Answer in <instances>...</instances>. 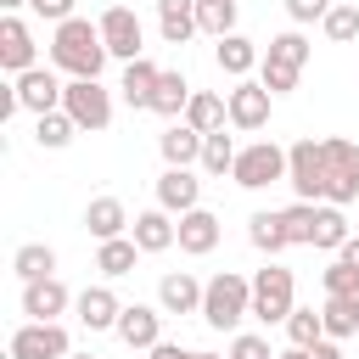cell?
I'll use <instances>...</instances> for the list:
<instances>
[{"label":"cell","instance_id":"3","mask_svg":"<svg viewBox=\"0 0 359 359\" xmlns=\"http://www.w3.org/2000/svg\"><path fill=\"white\" fill-rule=\"evenodd\" d=\"M292 309H297V280H292L286 264L269 258V264L252 275V320H258V325H286Z\"/></svg>","mask_w":359,"mask_h":359},{"label":"cell","instance_id":"9","mask_svg":"<svg viewBox=\"0 0 359 359\" xmlns=\"http://www.w3.org/2000/svg\"><path fill=\"white\" fill-rule=\"evenodd\" d=\"M224 101H230V129H241V135H258L269 123V107H275L264 79H236V90H224Z\"/></svg>","mask_w":359,"mask_h":359},{"label":"cell","instance_id":"41","mask_svg":"<svg viewBox=\"0 0 359 359\" xmlns=\"http://www.w3.org/2000/svg\"><path fill=\"white\" fill-rule=\"evenodd\" d=\"M230 359H275V348H269V337H258V331H236V337H230Z\"/></svg>","mask_w":359,"mask_h":359},{"label":"cell","instance_id":"16","mask_svg":"<svg viewBox=\"0 0 359 359\" xmlns=\"http://www.w3.org/2000/svg\"><path fill=\"white\" fill-rule=\"evenodd\" d=\"M67 309H73V292H67L56 275L22 280V314H28V320H62Z\"/></svg>","mask_w":359,"mask_h":359},{"label":"cell","instance_id":"6","mask_svg":"<svg viewBox=\"0 0 359 359\" xmlns=\"http://www.w3.org/2000/svg\"><path fill=\"white\" fill-rule=\"evenodd\" d=\"M230 180H236L241 191L280 185V180H286V146H275V140H252V146H241V151H236Z\"/></svg>","mask_w":359,"mask_h":359},{"label":"cell","instance_id":"13","mask_svg":"<svg viewBox=\"0 0 359 359\" xmlns=\"http://www.w3.org/2000/svg\"><path fill=\"white\" fill-rule=\"evenodd\" d=\"M0 67L17 79V73H28V67H39V45H34V28L17 17V11H6L0 17Z\"/></svg>","mask_w":359,"mask_h":359},{"label":"cell","instance_id":"17","mask_svg":"<svg viewBox=\"0 0 359 359\" xmlns=\"http://www.w3.org/2000/svg\"><path fill=\"white\" fill-rule=\"evenodd\" d=\"M202 140H208L202 129H191L185 118H174V123L157 135V151H163L168 168H196V163H202Z\"/></svg>","mask_w":359,"mask_h":359},{"label":"cell","instance_id":"31","mask_svg":"<svg viewBox=\"0 0 359 359\" xmlns=\"http://www.w3.org/2000/svg\"><path fill=\"white\" fill-rule=\"evenodd\" d=\"M11 269H17L22 280H45V275H56V247H45V241H22V247L11 252Z\"/></svg>","mask_w":359,"mask_h":359},{"label":"cell","instance_id":"20","mask_svg":"<svg viewBox=\"0 0 359 359\" xmlns=\"http://www.w3.org/2000/svg\"><path fill=\"white\" fill-rule=\"evenodd\" d=\"M129 236L140 241V252H168V247L180 241V219H174L168 208H146V213H135Z\"/></svg>","mask_w":359,"mask_h":359},{"label":"cell","instance_id":"43","mask_svg":"<svg viewBox=\"0 0 359 359\" xmlns=\"http://www.w3.org/2000/svg\"><path fill=\"white\" fill-rule=\"evenodd\" d=\"M73 6H79V0H28V11L45 17V22H67V17H79Z\"/></svg>","mask_w":359,"mask_h":359},{"label":"cell","instance_id":"45","mask_svg":"<svg viewBox=\"0 0 359 359\" xmlns=\"http://www.w3.org/2000/svg\"><path fill=\"white\" fill-rule=\"evenodd\" d=\"M151 359H196V348H180V342H157Z\"/></svg>","mask_w":359,"mask_h":359},{"label":"cell","instance_id":"25","mask_svg":"<svg viewBox=\"0 0 359 359\" xmlns=\"http://www.w3.org/2000/svg\"><path fill=\"white\" fill-rule=\"evenodd\" d=\"M247 241L264 252V258H280L286 247H292V236H286V219H280V208H258L252 219H247Z\"/></svg>","mask_w":359,"mask_h":359},{"label":"cell","instance_id":"34","mask_svg":"<svg viewBox=\"0 0 359 359\" xmlns=\"http://www.w3.org/2000/svg\"><path fill=\"white\" fill-rule=\"evenodd\" d=\"M236 151H241V146H236V140H230L224 129H213V135L202 140V163H196V168H202V174H219V180H224V174L236 168Z\"/></svg>","mask_w":359,"mask_h":359},{"label":"cell","instance_id":"2","mask_svg":"<svg viewBox=\"0 0 359 359\" xmlns=\"http://www.w3.org/2000/svg\"><path fill=\"white\" fill-rule=\"evenodd\" d=\"M247 314H252V280L236 275V269H219V275L202 286V320H208L213 331H236Z\"/></svg>","mask_w":359,"mask_h":359},{"label":"cell","instance_id":"23","mask_svg":"<svg viewBox=\"0 0 359 359\" xmlns=\"http://www.w3.org/2000/svg\"><path fill=\"white\" fill-rule=\"evenodd\" d=\"M129 208L118 202V196H90V208H84V230L95 236V241H112V236H129Z\"/></svg>","mask_w":359,"mask_h":359},{"label":"cell","instance_id":"12","mask_svg":"<svg viewBox=\"0 0 359 359\" xmlns=\"http://www.w3.org/2000/svg\"><path fill=\"white\" fill-rule=\"evenodd\" d=\"M118 342L135 353H151L163 342V303H123L118 314Z\"/></svg>","mask_w":359,"mask_h":359},{"label":"cell","instance_id":"49","mask_svg":"<svg viewBox=\"0 0 359 359\" xmlns=\"http://www.w3.org/2000/svg\"><path fill=\"white\" fill-rule=\"evenodd\" d=\"M67 359H95V353H67Z\"/></svg>","mask_w":359,"mask_h":359},{"label":"cell","instance_id":"40","mask_svg":"<svg viewBox=\"0 0 359 359\" xmlns=\"http://www.w3.org/2000/svg\"><path fill=\"white\" fill-rule=\"evenodd\" d=\"M320 286H325V297H342V292H353V286H359V269H353V264H342V258H331V264L320 269Z\"/></svg>","mask_w":359,"mask_h":359},{"label":"cell","instance_id":"48","mask_svg":"<svg viewBox=\"0 0 359 359\" xmlns=\"http://www.w3.org/2000/svg\"><path fill=\"white\" fill-rule=\"evenodd\" d=\"M0 6H6V11H22V6H28V0H0Z\"/></svg>","mask_w":359,"mask_h":359},{"label":"cell","instance_id":"32","mask_svg":"<svg viewBox=\"0 0 359 359\" xmlns=\"http://www.w3.org/2000/svg\"><path fill=\"white\" fill-rule=\"evenodd\" d=\"M236 17H241V6H236V0H196V28H202L208 39L236 34Z\"/></svg>","mask_w":359,"mask_h":359},{"label":"cell","instance_id":"47","mask_svg":"<svg viewBox=\"0 0 359 359\" xmlns=\"http://www.w3.org/2000/svg\"><path fill=\"white\" fill-rule=\"evenodd\" d=\"M275 359H309V348H286V353H275Z\"/></svg>","mask_w":359,"mask_h":359},{"label":"cell","instance_id":"35","mask_svg":"<svg viewBox=\"0 0 359 359\" xmlns=\"http://www.w3.org/2000/svg\"><path fill=\"white\" fill-rule=\"evenodd\" d=\"M320 337H325V314L320 309H292L286 314V342L292 348H314Z\"/></svg>","mask_w":359,"mask_h":359},{"label":"cell","instance_id":"29","mask_svg":"<svg viewBox=\"0 0 359 359\" xmlns=\"http://www.w3.org/2000/svg\"><path fill=\"white\" fill-rule=\"evenodd\" d=\"M325 337H337V342H348V337H359V286L353 292H342V297H325Z\"/></svg>","mask_w":359,"mask_h":359},{"label":"cell","instance_id":"24","mask_svg":"<svg viewBox=\"0 0 359 359\" xmlns=\"http://www.w3.org/2000/svg\"><path fill=\"white\" fill-rule=\"evenodd\" d=\"M157 34L163 45H191L202 28H196V0H157Z\"/></svg>","mask_w":359,"mask_h":359},{"label":"cell","instance_id":"36","mask_svg":"<svg viewBox=\"0 0 359 359\" xmlns=\"http://www.w3.org/2000/svg\"><path fill=\"white\" fill-rule=\"evenodd\" d=\"M264 56H275V62H292V67H309L314 45H309V34H303V28H286V34H275V39H269V50H264Z\"/></svg>","mask_w":359,"mask_h":359},{"label":"cell","instance_id":"1","mask_svg":"<svg viewBox=\"0 0 359 359\" xmlns=\"http://www.w3.org/2000/svg\"><path fill=\"white\" fill-rule=\"evenodd\" d=\"M45 62H50L56 73H67V79H101V67L112 62V50H107V39H101V22H90V17L56 22Z\"/></svg>","mask_w":359,"mask_h":359},{"label":"cell","instance_id":"21","mask_svg":"<svg viewBox=\"0 0 359 359\" xmlns=\"http://www.w3.org/2000/svg\"><path fill=\"white\" fill-rule=\"evenodd\" d=\"M219 236H224L219 213H208V208H191V213H180V252H191V258H208V252L219 247Z\"/></svg>","mask_w":359,"mask_h":359},{"label":"cell","instance_id":"38","mask_svg":"<svg viewBox=\"0 0 359 359\" xmlns=\"http://www.w3.org/2000/svg\"><path fill=\"white\" fill-rule=\"evenodd\" d=\"M320 28H325V39H331V45H353V39H359V6L337 0V6L325 11V22H320Z\"/></svg>","mask_w":359,"mask_h":359},{"label":"cell","instance_id":"18","mask_svg":"<svg viewBox=\"0 0 359 359\" xmlns=\"http://www.w3.org/2000/svg\"><path fill=\"white\" fill-rule=\"evenodd\" d=\"M202 286H208V280H196L191 269H168V275L157 280L163 314H202Z\"/></svg>","mask_w":359,"mask_h":359},{"label":"cell","instance_id":"7","mask_svg":"<svg viewBox=\"0 0 359 359\" xmlns=\"http://www.w3.org/2000/svg\"><path fill=\"white\" fill-rule=\"evenodd\" d=\"M286 185L297 191V202H325V146L314 135L286 146Z\"/></svg>","mask_w":359,"mask_h":359},{"label":"cell","instance_id":"39","mask_svg":"<svg viewBox=\"0 0 359 359\" xmlns=\"http://www.w3.org/2000/svg\"><path fill=\"white\" fill-rule=\"evenodd\" d=\"M258 79H264V90H269V95H292V90H297V79H303V67L264 56V62H258Z\"/></svg>","mask_w":359,"mask_h":359},{"label":"cell","instance_id":"42","mask_svg":"<svg viewBox=\"0 0 359 359\" xmlns=\"http://www.w3.org/2000/svg\"><path fill=\"white\" fill-rule=\"evenodd\" d=\"M331 6L337 0H286V17H292V28H309V22H325Z\"/></svg>","mask_w":359,"mask_h":359},{"label":"cell","instance_id":"26","mask_svg":"<svg viewBox=\"0 0 359 359\" xmlns=\"http://www.w3.org/2000/svg\"><path fill=\"white\" fill-rule=\"evenodd\" d=\"M135 264H140V241H135V236L95 241V269H101L107 280H123V275H135Z\"/></svg>","mask_w":359,"mask_h":359},{"label":"cell","instance_id":"28","mask_svg":"<svg viewBox=\"0 0 359 359\" xmlns=\"http://www.w3.org/2000/svg\"><path fill=\"white\" fill-rule=\"evenodd\" d=\"M185 123H191V129H202V135H213V129H224V123H230V101H224V95H213V90H191Z\"/></svg>","mask_w":359,"mask_h":359},{"label":"cell","instance_id":"46","mask_svg":"<svg viewBox=\"0 0 359 359\" xmlns=\"http://www.w3.org/2000/svg\"><path fill=\"white\" fill-rule=\"evenodd\" d=\"M337 258H342V264H353V269H359V236H348V241H342V247H337Z\"/></svg>","mask_w":359,"mask_h":359},{"label":"cell","instance_id":"37","mask_svg":"<svg viewBox=\"0 0 359 359\" xmlns=\"http://www.w3.org/2000/svg\"><path fill=\"white\" fill-rule=\"evenodd\" d=\"M280 219H286L292 247H314V219H320V202H292V208H280Z\"/></svg>","mask_w":359,"mask_h":359},{"label":"cell","instance_id":"33","mask_svg":"<svg viewBox=\"0 0 359 359\" xmlns=\"http://www.w3.org/2000/svg\"><path fill=\"white\" fill-rule=\"evenodd\" d=\"M348 236H353V230H348V213H342L337 202H320V219H314V247H320V252H337Z\"/></svg>","mask_w":359,"mask_h":359},{"label":"cell","instance_id":"27","mask_svg":"<svg viewBox=\"0 0 359 359\" xmlns=\"http://www.w3.org/2000/svg\"><path fill=\"white\" fill-rule=\"evenodd\" d=\"M185 107H191V79L174 73V67H163V79H157V90H151V112L174 123V118H185Z\"/></svg>","mask_w":359,"mask_h":359},{"label":"cell","instance_id":"5","mask_svg":"<svg viewBox=\"0 0 359 359\" xmlns=\"http://www.w3.org/2000/svg\"><path fill=\"white\" fill-rule=\"evenodd\" d=\"M62 112H67L79 129L101 135V129L112 123V90H107L101 79H67V90H62Z\"/></svg>","mask_w":359,"mask_h":359},{"label":"cell","instance_id":"15","mask_svg":"<svg viewBox=\"0 0 359 359\" xmlns=\"http://www.w3.org/2000/svg\"><path fill=\"white\" fill-rule=\"evenodd\" d=\"M157 208H168L174 219L191 213V208H202V180H196V168H163V174H157Z\"/></svg>","mask_w":359,"mask_h":359},{"label":"cell","instance_id":"30","mask_svg":"<svg viewBox=\"0 0 359 359\" xmlns=\"http://www.w3.org/2000/svg\"><path fill=\"white\" fill-rule=\"evenodd\" d=\"M73 135H79V123H73V118H67L62 107H56V112H39V118H34V146H39V151H62V146H67Z\"/></svg>","mask_w":359,"mask_h":359},{"label":"cell","instance_id":"10","mask_svg":"<svg viewBox=\"0 0 359 359\" xmlns=\"http://www.w3.org/2000/svg\"><path fill=\"white\" fill-rule=\"evenodd\" d=\"M11 90H17V107L39 118V112H56V107H62V90H67V84L56 79V67H50V62H39V67L17 73V79H11Z\"/></svg>","mask_w":359,"mask_h":359},{"label":"cell","instance_id":"4","mask_svg":"<svg viewBox=\"0 0 359 359\" xmlns=\"http://www.w3.org/2000/svg\"><path fill=\"white\" fill-rule=\"evenodd\" d=\"M320 146H325V202H337V208L359 202V140L320 135Z\"/></svg>","mask_w":359,"mask_h":359},{"label":"cell","instance_id":"11","mask_svg":"<svg viewBox=\"0 0 359 359\" xmlns=\"http://www.w3.org/2000/svg\"><path fill=\"white\" fill-rule=\"evenodd\" d=\"M101 39H107V50H112L118 62L146 56V28H140V17H135L129 6H107V11H101Z\"/></svg>","mask_w":359,"mask_h":359},{"label":"cell","instance_id":"22","mask_svg":"<svg viewBox=\"0 0 359 359\" xmlns=\"http://www.w3.org/2000/svg\"><path fill=\"white\" fill-rule=\"evenodd\" d=\"M213 62H219V73L247 79V73L264 62V50H258V39H247V34H224V39H213Z\"/></svg>","mask_w":359,"mask_h":359},{"label":"cell","instance_id":"44","mask_svg":"<svg viewBox=\"0 0 359 359\" xmlns=\"http://www.w3.org/2000/svg\"><path fill=\"white\" fill-rule=\"evenodd\" d=\"M309 359H342V342H337V337H320V342L309 348Z\"/></svg>","mask_w":359,"mask_h":359},{"label":"cell","instance_id":"8","mask_svg":"<svg viewBox=\"0 0 359 359\" xmlns=\"http://www.w3.org/2000/svg\"><path fill=\"white\" fill-rule=\"evenodd\" d=\"M73 337L62 320H22L11 331V359H67Z\"/></svg>","mask_w":359,"mask_h":359},{"label":"cell","instance_id":"14","mask_svg":"<svg viewBox=\"0 0 359 359\" xmlns=\"http://www.w3.org/2000/svg\"><path fill=\"white\" fill-rule=\"evenodd\" d=\"M73 314H79V325H84V331H118L123 303H118V292L101 280V286H84V292L73 297Z\"/></svg>","mask_w":359,"mask_h":359},{"label":"cell","instance_id":"19","mask_svg":"<svg viewBox=\"0 0 359 359\" xmlns=\"http://www.w3.org/2000/svg\"><path fill=\"white\" fill-rule=\"evenodd\" d=\"M157 79H163V67H157V62H146V56L123 62V79H118L123 107H129V112H151V90H157Z\"/></svg>","mask_w":359,"mask_h":359}]
</instances>
